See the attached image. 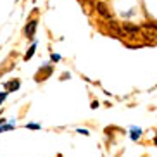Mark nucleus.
Instances as JSON below:
<instances>
[{
	"label": "nucleus",
	"mask_w": 157,
	"mask_h": 157,
	"mask_svg": "<svg viewBox=\"0 0 157 157\" xmlns=\"http://www.w3.org/2000/svg\"><path fill=\"white\" fill-rule=\"evenodd\" d=\"M5 86H7V90H9V92H16V90H19L21 83H19L17 79H14V81H9V83L5 85Z\"/></svg>",
	"instance_id": "0eeeda50"
},
{
	"label": "nucleus",
	"mask_w": 157,
	"mask_h": 157,
	"mask_svg": "<svg viewBox=\"0 0 157 157\" xmlns=\"http://www.w3.org/2000/svg\"><path fill=\"white\" fill-rule=\"evenodd\" d=\"M95 10H97L104 19H107V21H111V19H112L111 10H109V7H107L105 2H97V4H95Z\"/></svg>",
	"instance_id": "7ed1b4c3"
},
{
	"label": "nucleus",
	"mask_w": 157,
	"mask_h": 157,
	"mask_svg": "<svg viewBox=\"0 0 157 157\" xmlns=\"http://www.w3.org/2000/svg\"><path fill=\"white\" fill-rule=\"evenodd\" d=\"M107 29L111 33H114L116 36H126L124 29H123V26H119L117 24V21H114V19H111V21H107Z\"/></svg>",
	"instance_id": "f03ea898"
},
{
	"label": "nucleus",
	"mask_w": 157,
	"mask_h": 157,
	"mask_svg": "<svg viewBox=\"0 0 157 157\" xmlns=\"http://www.w3.org/2000/svg\"><path fill=\"white\" fill-rule=\"evenodd\" d=\"M36 24H38L36 21H35V19H31V21H29V23L24 26V35H26L28 38H33V35H35V29H36Z\"/></svg>",
	"instance_id": "20e7f679"
},
{
	"label": "nucleus",
	"mask_w": 157,
	"mask_h": 157,
	"mask_svg": "<svg viewBox=\"0 0 157 157\" xmlns=\"http://www.w3.org/2000/svg\"><path fill=\"white\" fill-rule=\"evenodd\" d=\"M35 50H36V43H33L31 47H29V50L26 52V56H24V59L28 60V59H31L33 57V54H35Z\"/></svg>",
	"instance_id": "6e6552de"
},
{
	"label": "nucleus",
	"mask_w": 157,
	"mask_h": 157,
	"mask_svg": "<svg viewBox=\"0 0 157 157\" xmlns=\"http://www.w3.org/2000/svg\"><path fill=\"white\" fill-rule=\"evenodd\" d=\"M154 143H155V145H157V136H155V140H154Z\"/></svg>",
	"instance_id": "2eb2a0df"
},
{
	"label": "nucleus",
	"mask_w": 157,
	"mask_h": 157,
	"mask_svg": "<svg viewBox=\"0 0 157 157\" xmlns=\"http://www.w3.org/2000/svg\"><path fill=\"white\" fill-rule=\"evenodd\" d=\"M14 128V123H9V124H4V126H0V133L2 131H9V129Z\"/></svg>",
	"instance_id": "9d476101"
},
{
	"label": "nucleus",
	"mask_w": 157,
	"mask_h": 157,
	"mask_svg": "<svg viewBox=\"0 0 157 157\" xmlns=\"http://www.w3.org/2000/svg\"><path fill=\"white\" fill-rule=\"evenodd\" d=\"M28 128H29V129H40V124H35V123H29V124H28Z\"/></svg>",
	"instance_id": "9b49d317"
},
{
	"label": "nucleus",
	"mask_w": 157,
	"mask_h": 157,
	"mask_svg": "<svg viewBox=\"0 0 157 157\" xmlns=\"http://www.w3.org/2000/svg\"><path fill=\"white\" fill-rule=\"evenodd\" d=\"M48 74H52V66H45V67H42V71H38L36 79L38 81H40V79H45V78H48Z\"/></svg>",
	"instance_id": "423d86ee"
},
{
	"label": "nucleus",
	"mask_w": 157,
	"mask_h": 157,
	"mask_svg": "<svg viewBox=\"0 0 157 157\" xmlns=\"http://www.w3.org/2000/svg\"><path fill=\"white\" fill-rule=\"evenodd\" d=\"M5 97H7V93H0V104L5 100Z\"/></svg>",
	"instance_id": "ddd939ff"
},
{
	"label": "nucleus",
	"mask_w": 157,
	"mask_h": 157,
	"mask_svg": "<svg viewBox=\"0 0 157 157\" xmlns=\"http://www.w3.org/2000/svg\"><path fill=\"white\" fill-rule=\"evenodd\" d=\"M140 135H142V131H140L138 128H133V129H131V138H133V140H138Z\"/></svg>",
	"instance_id": "1a4fd4ad"
},
{
	"label": "nucleus",
	"mask_w": 157,
	"mask_h": 157,
	"mask_svg": "<svg viewBox=\"0 0 157 157\" xmlns=\"http://www.w3.org/2000/svg\"><path fill=\"white\" fill-rule=\"evenodd\" d=\"M86 2H88V4H93V2H95V0H86Z\"/></svg>",
	"instance_id": "4468645a"
},
{
	"label": "nucleus",
	"mask_w": 157,
	"mask_h": 157,
	"mask_svg": "<svg viewBox=\"0 0 157 157\" xmlns=\"http://www.w3.org/2000/svg\"><path fill=\"white\" fill-rule=\"evenodd\" d=\"M60 60V56H57V54H52V62H59Z\"/></svg>",
	"instance_id": "f8f14e48"
},
{
	"label": "nucleus",
	"mask_w": 157,
	"mask_h": 157,
	"mask_svg": "<svg viewBox=\"0 0 157 157\" xmlns=\"http://www.w3.org/2000/svg\"><path fill=\"white\" fill-rule=\"evenodd\" d=\"M123 29H124V33H128V35H136V33L142 31L140 26H136V24H129V23L123 24Z\"/></svg>",
	"instance_id": "39448f33"
},
{
	"label": "nucleus",
	"mask_w": 157,
	"mask_h": 157,
	"mask_svg": "<svg viewBox=\"0 0 157 157\" xmlns=\"http://www.w3.org/2000/svg\"><path fill=\"white\" fill-rule=\"evenodd\" d=\"M142 38L145 40V43H157V29H152V28H147V26H143L142 28Z\"/></svg>",
	"instance_id": "f257e3e1"
}]
</instances>
